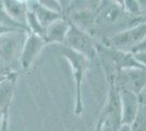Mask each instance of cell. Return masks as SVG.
Masks as SVG:
<instances>
[{"label":"cell","mask_w":146,"mask_h":131,"mask_svg":"<svg viewBox=\"0 0 146 131\" xmlns=\"http://www.w3.org/2000/svg\"><path fill=\"white\" fill-rule=\"evenodd\" d=\"M59 53L70 63L73 72V78L75 82V104H74V112L75 115H81L83 112V100H82V85L85 78L86 71L90 68L91 60L85 56L81 55L74 50L68 48L64 45L59 46Z\"/></svg>","instance_id":"6da1fadb"},{"label":"cell","mask_w":146,"mask_h":131,"mask_svg":"<svg viewBox=\"0 0 146 131\" xmlns=\"http://www.w3.org/2000/svg\"><path fill=\"white\" fill-rule=\"evenodd\" d=\"M146 36V23L134 25L121 30L109 37L108 47L112 49L131 53L133 48L140 45Z\"/></svg>","instance_id":"7a4b0ae2"},{"label":"cell","mask_w":146,"mask_h":131,"mask_svg":"<svg viewBox=\"0 0 146 131\" xmlns=\"http://www.w3.org/2000/svg\"><path fill=\"white\" fill-rule=\"evenodd\" d=\"M69 31L66 36L64 46L85 56L87 59H93L97 54V45L91 35L80 30L69 21Z\"/></svg>","instance_id":"3957f363"},{"label":"cell","mask_w":146,"mask_h":131,"mask_svg":"<svg viewBox=\"0 0 146 131\" xmlns=\"http://www.w3.org/2000/svg\"><path fill=\"white\" fill-rule=\"evenodd\" d=\"M109 80V93L107 97V103L104 108L103 115L104 120L108 122L112 129L118 131L122 126V112H121V100L119 88L115 84V78H110Z\"/></svg>","instance_id":"277c9868"},{"label":"cell","mask_w":146,"mask_h":131,"mask_svg":"<svg viewBox=\"0 0 146 131\" xmlns=\"http://www.w3.org/2000/svg\"><path fill=\"white\" fill-rule=\"evenodd\" d=\"M115 84L119 90H127L139 95L146 85V69H123L116 72Z\"/></svg>","instance_id":"5b68a950"},{"label":"cell","mask_w":146,"mask_h":131,"mask_svg":"<svg viewBox=\"0 0 146 131\" xmlns=\"http://www.w3.org/2000/svg\"><path fill=\"white\" fill-rule=\"evenodd\" d=\"M45 46H46V42L44 37L29 32L26 34V37L21 50L20 59H19V65L21 66V68L23 70L30 68Z\"/></svg>","instance_id":"8992f818"},{"label":"cell","mask_w":146,"mask_h":131,"mask_svg":"<svg viewBox=\"0 0 146 131\" xmlns=\"http://www.w3.org/2000/svg\"><path fill=\"white\" fill-rule=\"evenodd\" d=\"M102 51L105 53L107 59L110 60L112 66L116 68V71L123 70V69H146L143 67L141 63H139L132 53H127V51H121V50L112 49L109 47H104L102 48Z\"/></svg>","instance_id":"52a82bcc"},{"label":"cell","mask_w":146,"mask_h":131,"mask_svg":"<svg viewBox=\"0 0 146 131\" xmlns=\"http://www.w3.org/2000/svg\"><path fill=\"white\" fill-rule=\"evenodd\" d=\"M71 14L64 15L72 24H74L80 30L87 33L88 35H93L95 25H96V11L90 9H82L70 12Z\"/></svg>","instance_id":"ba28073f"},{"label":"cell","mask_w":146,"mask_h":131,"mask_svg":"<svg viewBox=\"0 0 146 131\" xmlns=\"http://www.w3.org/2000/svg\"><path fill=\"white\" fill-rule=\"evenodd\" d=\"M121 100L122 125H131L137 114L140 102L139 96L127 90H119Z\"/></svg>","instance_id":"9c48e42d"},{"label":"cell","mask_w":146,"mask_h":131,"mask_svg":"<svg viewBox=\"0 0 146 131\" xmlns=\"http://www.w3.org/2000/svg\"><path fill=\"white\" fill-rule=\"evenodd\" d=\"M96 15V23L99 21V23L104 25H115L119 23L124 18V15L128 14L124 12L119 2H107V5L98 9Z\"/></svg>","instance_id":"30bf717a"},{"label":"cell","mask_w":146,"mask_h":131,"mask_svg":"<svg viewBox=\"0 0 146 131\" xmlns=\"http://www.w3.org/2000/svg\"><path fill=\"white\" fill-rule=\"evenodd\" d=\"M69 26H70L69 20L66 17L57 20L49 26H47L45 30V36H44L46 45L47 44L64 45L66 36L69 31Z\"/></svg>","instance_id":"8fae6325"},{"label":"cell","mask_w":146,"mask_h":131,"mask_svg":"<svg viewBox=\"0 0 146 131\" xmlns=\"http://www.w3.org/2000/svg\"><path fill=\"white\" fill-rule=\"evenodd\" d=\"M26 5H27V8L35 14L36 19L38 20L39 24L43 26L44 30H46V27L49 26L51 23H54L55 21L63 18L62 14H59V13L47 9L39 1H26Z\"/></svg>","instance_id":"7c38bea8"},{"label":"cell","mask_w":146,"mask_h":131,"mask_svg":"<svg viewBox=\"0 0 146 131\" xmlns=\"http://www.w3.org/2000/svg\"><path fill=\"white\" fill-rule=\"evenodd\" d=\"M17 79H18L17 73L12 72L8 76L7 80L0 84V115L6 108H9L11 105V100L17 86Z\"/></svg>","instance_id":"4fadbf2b"},{"label":"cell","mask_w":146,"mask_h":131,"mask_svg":"<svg viewBox=\"0 0 146 131\" xmlns=\"http://www.w3.org/2000/svg\"><path fill=\"white\" fill-rule=\"evenodd\" d=\"M2 6L5 11L8 13V15L18 22L20 24L26 26L25 23V14L27 10L26 1H18V0H3Z\"/></svg>","instance_id":"5bb4252c"},{"label":"cell","mask_w":146,"mask_h":131,"mask_svg":"<svg viewBox=\"0 0 146 131\" xmlns=\"http://www.w3.org/2000/svg\"><path fill=\"white\" fill-rule=\"evenodd\" d=\"M0 24L3 25V26H7V27H10V29H13V30H18V31L29 33V30H27V27L25 25L15 22L14 20H12L8 15V13L3 9L2 1H0Z\"/></svg>","instance_id":"9a60e30c"},{"label":"cell","mask_w":146,"mask_h":131,"mask_svg":"<svg viewBox=\"0 0 146 131\" xmlns=\"http://www.w3.org/2000/svg\"><path fill=\"white\" fill-rule=\"evenodd\" d=\"M131 131H146V106L140 104L137 114L133 122L130 125Z\"/></svg>","instance_id":"2e32d148"},{"label":"cell","mask_w":146,"mask_h":131,"mask_svg":"<svg viewBox=\"0 0 146 131\" xmlns=\"http://www.w3.org/2000/svg\"><path fill=\"white\" fill-rule=\"evenodd\" d=\"M122 3L121 6L124 10V12L127 13L128 15L133 17V19L135 18H139L143 14V10H142V7L140 5V1H136V0H125V1H122L120 2Z\"/></svg>","instance_id":"e0dca14e"},{"label":"cell","mask_w":146,"mask_h":131,"mask_svg":"<svg viewBox=\"0 0 146 131\" xmlns=\"http://www.w3.org/2000/svg\"><path fill=\"white\" fill-rule=\"evenodd\" d=\"M9 108H6L2 112V115H1L0 131H9V127H8L9 126Z\"/></svg>","instance_id":"ac0fdd59"},{"label":"cell","mask_w":146,"mask_h":131,"mask_svg":"<svg viewBox=\"0 0 146 131\" xmlns=\"http://www.w3.org/2000/svg\"><path fill=\"white\" fill-rule=\"evenodd\" d=\"M135 60L139 63H141L143 67L146 68V51H142V53H136L133 54Z\"/></svg>","instance_id":"d6986e66"},{"label":"cell","mask_w":146,"mask_h":131,"mask_svg":"<svg viewBox=\"0 0 146 131\" xmlns=\"http://www.w3.org/2000/svg\"><path fill=\"white\" fill-rule=\"evenodd\" d=\"M13 33H25V32L13 30V29H10V27H7V26H3V25L0 24V37L5 36V35H8V34H13Z\"/></svg>","instance_id":"ffe728a7"},{"label":"cell","mask_w":146,"mask_h":131,"mask_svg":"<svg viewBox=\"0 0 146 131\" xmlns=\"http://www.w3.org/2000/svg\"><path fill=\"white\" fill-rule=\"evenodd\" d=\"M142 51H146V36L145 38L143 39V42L140 44V45H137L135 48L132 49V54H136V53H142Z\"/></svg>","instance_id":"44dd1931"},{"label":"cell","mask_w":146,"mask_h":131,"mask_svg":"<svg viewBox=\"0 0 146 131\" xmlns=\"http://www.w3.org/2000/svg\"><path fill=\"white\" fill-rule=\"evenodd\" d=\"M137 96H139V102H140V104H142V105H145V106H146V85H145V87L142 90V92H141Z\"/></svg>","instance_id":"7402d4cb"},{"label":"cell","mask_w":146,"mask_h":131,"mask_svg":"<svg viewBox=\"0 0 146 131\" xmlns=\"http://www.w3.org/2000/svg\"><path fill=\"white\" fill-rule=\"evenodd\" d=\"M104 117V116H103ZM100 131H115L113 129H112V127L108 124V122H106L105 120L103 121V125H102V127H100Z\"/></svg>","instance_id":"603a6c76"},{"label":"cell","mask_w":146,"mask_h":131,"mask_svg":"<svg viewBox=\"0 0 146 131\" xmlns=\"http://www.w3.org/2000/svg\"><path fill=\"white\" fill-rule=\"evenodd\" d=\"M103 121H104V117H103V115H100V117H99V119H98L97 125H96V127H95L94 131H100V127H102V125H103Z\"/></svg>","instance_id":"cb8c5ba5"},{"label":"cell","mask_w":146,"mask_h":131,"mask_svg":"<svg viewBox=\"0 0 146 131\" xmlns=\"http://www.w3.org/2000/svg\"><path fill=\"white\" fill-rule=\"evenodd\" d=\"M118 131H131V127L129 125H122Z\"/></svg>","instance_id":"d4e9b609"},{"label":"cell","mask_w":146,"mask_h":131,"mask_svg":"<svg viewBox=\"0 0 146 131\" xmlns=\"http://www.w3.org/2000/svg\"><path fill=\"white\" fill-rule=\"evenodd\" d=\"M10 74H11V73H10ZM10 74H8V75H2V76H0V84H1L2 82L5 81V80H7V79H8V76H9Z\"/></svg>","instance_id":"484cf974"},{"label":"cell","mask_w":146,"mask_h":131,"mask_svg":"<svg viewBox=\"0 0 146 131\" xmlns=\"http://www.w3.org/2000/svg\"><path fill=\"white\" fill-rule=\"evenodd\" d=\"M145 13H146V9L144 10V12H143V14H145Z\"/></svg>","instance_id":"4316f807"},{"label":"cell","mask_w":146,"mask_h":131,"mask_svg":"<svg viewBox=\"0 0 146 131\" xmlns=\"http://www.w3.org/2000/svg\"><path fill=\"white\" fill-rule=\"evenodd\" d=\"M1 115H2V114H1ZM1 115H0V120H1Z\"/></svg>","instance_id":"83f0119b"}]
</instances>
